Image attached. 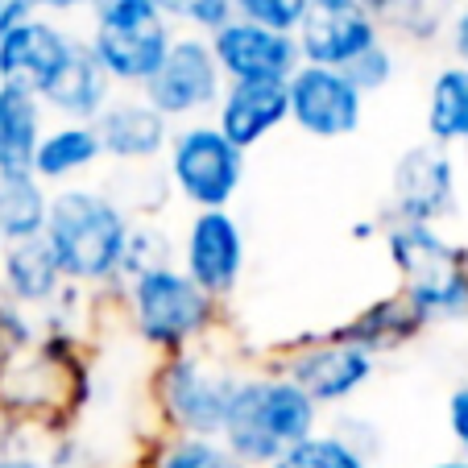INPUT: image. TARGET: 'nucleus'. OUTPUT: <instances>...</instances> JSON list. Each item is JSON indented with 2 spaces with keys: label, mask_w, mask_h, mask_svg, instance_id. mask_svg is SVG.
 Here are the masks:
<instances>
[{
  "label": "nucleus",
  "mask_w": 468,
  "mask_h": 468,
  "mask_svg": "<svg viewBox=\"0 0 468 468\" xmlns=\"http://www.w3.org/2000/svg\"><path fill=\"white\" fill-rule=\"evenodd\" d=\"M443 42H448L452 62H460V67H468V0H460V9L452 13L448 29H443Z\"/></svg>",
  "instance_id": "nucleus-34"
},
{
  "label": "nucleus",
  "mask_w": 468,
  "mask_h": 468,
  "mask_svg": "<svg viewBox=\"0 0 468 468\" xmlns=\"http://www.w3.org/2000/svg\"><path fill=\"white\" fill-rule=\"evenodd\" d=\"M427 332H431V324H427V319L419 315V311L410 307V303L402 299L398 291H389L386 299L361 307L353 319H345V324L327 327V336L348 340V345L365 348V353H373V356L398 353V348H407V345H415V340H423Z\"/></svg>",
  "instance_id": "nucleus-18"
},
{
  "label": "nucleus",
  "mask_w": 468,
  "mask_h": 468,
  "mask_svg": "<svg viewBox=\"0 0 468 468\" xmlns=\"http://www.w3.org/2000/svg\"><path fill=\"white\" fill-rule=\"evenodd\" d=\"M381 37L386 29L361 0H311L294 29L299 58L311 67H332V71H345L348 62L361 58Z\"/></svg>",
  "instance_id": "nucleus-13"
},
{
  "label": "nucleus",
  "mask_w": 468,
  "mask_h": 468,
  "mask_svg": "<svg viewBox=\"0 0 468 468\" xmlns=\"http://www.w3.org/2000/svg\"><path fill=\"white\" fill-rule=\"evenodd\" d=\"M175 34L178 29L162 17L154 0H104L91 9L83 42L100 58L116 91H142L162 67Z\"/></svg>",
  "instance_id": "nucleus-6"
},
{
  "label": "nucleus",
  "mask_w": 468,
  "mask_h": 468,
  "mask_svg": "<svg viewBox=\"0 0 468 468\" xmlns=\"http://www.w3.org/2000/svg\"><path fill=\"white\" fill-rule=\"evenodd\" d=\"M96 5H104V0H96ZM96 5H91V9H96Z\"/></svg>",
  "instance_id": "nucleus-41"
},
{
  "label": "nucleus",
  "mask_w": 468,
  "mask_h": 468,
  "mask_svg": "<svg viewBox=\"0 0 468 468\" xmlns=\"http://www.w3.org/2000/svg\"><path fill=\"white\" fill-rule=\"evenodd\" d=\"M158 13L178 34H216L224 21H232V0H154Z\"/></svg>",
  "instance_id": "nucleus-29"
},
{
  "label": "nucleus",
  "mask_w": 468,
  "mask_h": 468,
  "mask_svg": "<svg viewBox=\"0 0 468 468\" xmlns=\"http://www.w3.org/2000/svg\"><path fill=\"white\" fill-rule=\"evenodd\" d=\"M291 121L286 83H224V96L212 112V124L240 154L257 150Z\"/></svg>",
  "instance_id": "nucleus-17"
},
{
  "label": "nucleus",
  "mask_w": 468,
  "mask_h": 468,
  "mask_svg": "<svg viewBox=\"0 0 468 468\" xmlns=\"http://www.w3.org/2000/svg\"><path fill=\"white\" fill-rule=\"evenodd\" d=\"M245 365L237 356H224L216 340H204L183 353H170L154 365L150 394L166 435H204L220 440L229 402L237 394V381Z\"/></svg>",
  "instance_id": "nucleus-4"
},
{
  "label": "nucleus",
  "mask_w": 468,
  "mask_h": 468,
  "mask_svg": "<svg viewBox=\"0 0 468 468\" xmlns=\"http://www.w3.org/2000/svg\"><path fill=\"white\" fill-rule=\"evenodd\" d=\"M62 286H67V278H62L58 261H54L50 245L42 237L5 245V253H0V294L9 303L42 315V311L54 307Z\"/></svg>",
  "instance_id": "nucleus-20"
},
{
  "label": "nucleus",
  "mask_w": 468,
  "mask_h": 468,
  "mask_svg": "<svg viewBox=\"0 0 468 468\" xmlns=\"http://www.w3.org/2000/svg\"><path fill=\"white\" fill-rule=\"evenodd\" d=\"M166 183L195 212H229L245 186V158L212 121H191L170 133Z\"/></svg>",
  "instance_id": "nucleus-7"
},
{
  "label": "nucleus",
  "mask_w": 468,
  "mask_h": 468,
  "mask_svg": "<svg viewBox=\"0 0 468 468\" xmlns=\"http://www.w3.org/2000/svg\"><path fill=\"white\" fill-rule=\"evenodd\" d=\"M26 17H34V5L29 0H0V42L9 29H17Z\"/></svg>",
  "instance_id": "nucleus-36"
},
{
  "label": "nucleus",
  "mask_w": 468,
  "mask_h": 468,
  "mask_svg": "<svg viewBox=\"0 0 468 468\" xmlns=\"http://www.w3.org/2000/svg\"><path fill=\"white\" fill-rule=\"evenodd\" d=\"M0 468H46L37 452H0Z\"/></svg>",
  "instance_id": "nucleus-37"
},
{
  "label": "nucleus",
  "mask_w": 468,
  "mask_h": 468,
  "mask_svg": "<svg viewBox=\"0 0 468 468\" xmlns=\"http://www.w3.org/2000/svg\"><path fill=\"white\" fill-rule=\"evenodd\" d=\"M423 129L427 142L443 150H468V67L443 62L427 83L423 104Z\"/></svg>",
  "instance_id": "nucleus-22"
},
{
  "label": "nucleus",
  "mask_w": 468,
  "mask_h": 468,
  "mask_svg": "<svg viewBox=\"0 0 468 468\" xmlns=\"http://www.w3.org/2000/svg\"><path fill=\"white\" fill-rule=\"evenodd\" d=\"M319 419L324 410L294 381H286L270 365H257V369L240 373L220 427V443L240 464L270 468L286 448L319 431Z\"/></svg>",
  "instance_id": "nucleus-2"
},
{
  "label": "nucleus",
  "mask_w": 468,
  "mask_h": 468,
  "mask_svg": "<svg viewBox=\"0 0 468 468\" xmlns=\"http://www.w3.org/2000/svg\"><path fill=\"white\" fill-rule=\"evenodd\" d=\"M386 257L394 265V291L431 327L468 324V253L464 240L427 224H386Z\"/></svg>",
  "instance_id": "nucleus-3"
},
{
  "label": "nucleus",
  "mask_w": 468,
  "mask_h": 468,
  "mask_svg": "<svg viewBox=\"0 0 468 468\" xmlns=\"http://www.w3.org/2000/svg\"><path fill=\"white\" fill-rule=\"evenodd\" d=\"M129 232H133V212L112 191L83 183L50 191L42 240L50 245L62 278L80 286V291H112L121 282Z\"/></svg>",
  "instance_id": "nucleus-1"
},
{
  "label": "nucleus",
  "mask_w": 468,
  "mask_h": 468,
  "mask_svg": "<svg viewBox=\"0 0 468 468\" xmlns=\"http://www.w3.org/2000/svg\"><path fill=\"white\" fill-rule=\"evenodd\" d=\"M100 162H104V150H100V137L91 124L54 121V124H46L42 142H37L29 175L37 183H46L50 191H58V186H71L75 178L91 175Z\"/></svg>",
  "instance_id": "nucleus-21"
},
{
  "label": "nucleus",
  "mask_w": 468,
  "mask_h": 468,
  "mask_svg": "<svg viewBox=\"0 0 468 468\" xmlns=\"http://www.w3.org/2000/svg\"><path fill=\"white\" fill-rule=\"evenodd\" d=\"M443 419H448V435H452V443H456V456L468 460V381L452 386Z\"/></svg>",
  "instance_id": "nucleus-33"
},
{
  "label": "nucleus",
  "mask_w": 468,
  "mask_h": 468,
  "mask_svg": "<svg viewBox=\"0 0 468 468\" xmlns=\"http://www.w3.org/2000/svg\"><path fill=\"white\" fill-rule=\"evenodd\" d=\"M80 37L83 34H71L62 21L42 17V13L26 17L0 42V88H17L42 100V91L58 80V71L75 54Z\"/></svg>",
  "instance_id": "nucleus-15"
},
{
  "label": "nucleus",
  "mask_w": 468,
  "mask_h": 468,
  "mask_svg": "<svg viewBox=\"0 0 468 468\" xmlns=\"http://www.w3.org/2000/svg\"><path fill=\"white\" fill-rule=\"evenodd\" d=\"M270 369L294 381L319 410H345L378 378V356L319 332V336L291 340L286 348H278Z\"/></svg>",
  "instance_id": "nucleus-8"
},
{
  "label": "nucleus",
  "mask_w": 468,
  "mask_h": 468,
  "mask_svg": "<svg viewBox=\"0 0 468 468\" xmlns=\"http://www.w3.org/2000/svg\"><path fill=\"white\" fill-rule=\"evenodd\" d=\"M175 261H178V245L170 240V232H162L158 224L133 220L124 261H121V282L133 274H145V270H158V265H175Z\"/></svg>",
  "instance_id": "nucleus-28"
},
{
  "label": "nucleus",
  "mask_w": 468,
  "mask_h": 468,
  "mask_svg": "<svg viewBox=\"0 0 468 468\" xmlns=\"http://www.w3.org/2000/svg\"><path fill=\"white\" fill-rule=\"evenodd\" d=\"M224 83H286L303 67L294 34L253 26V21H224L216 34H207Z\"/></svg>",
  "instance_id": "nucleus-14"
},
{
  "label": "nucleus",
  "mask_w": 468,
  "mask_h": 468,
  "mask_svg": "<svg viewBox=\"0 0 468 468\" xmlns=\"http://www.w3.org/2000/svg\"><path fill=\"white\" fill-rule=\"evenodd\" d=\"M389 42H440L460 0H361Z\"/></svg>",
  "instance_id": "nucleus-24"
},
{
  "label": "nucleus",
  "mask_w": 468,
  "mask_h": 468,
  "mask_svg": "<svg viewBox=\"0 0 468 468\" xmlns=\"http://www.w3.org/2000/svg\"><path fill=\"white\" fill-rule=\"evenodd\" d=\"M270 468H373L361 452H353L332 427H319L294 448H286Z\"/></svg>",
  "instance_id": "nucleus-26"
},
{
  "label": "nucleus",
  "mask_w": 468,
  "mask_h": 468,
  "mask_svg": "<svg viewBox=\"0 0 468 468\" xmlns=\"http://www.w3.org/2000/svg\"><path fill=\"white\" fill-rule=\"evenodd\" d=\"M46 212H50V186L37 183L29 170H0V240L17 245V240H34L46 229Z\"/></svg>",
  "instance_id": "nucleus-25"
},
{
  "label": "nucleus",
  "mask_w": 468,
  "mask_h": 468,
  "mask_svg": "<svg viewBox=\"0 0 468 468\" xmlns=\"http://www.w3.org/2000/svg\"><path fill=\"white\" fill-rule=\"evenodd\" d=\"M150 468H249V464H240L220 440H204V435H162L150 456Z\"/></svg>",
  "instance_id": "nucleus-27"
},
{
  "label": "nucleus",
  "mask_w": 468,
  "mask_h": 468,
  "mask_svg": "<svg viewBox=\"0 0 468 468\" xmlns=\"http://www.w3.org/2000/svg\"><path fill=\"white\" fill-rule=\"evenodd\" d=\"M286 108H291V124L307 133L311 142L353 137L365 121V96L348 83V75L311 62H303L286 80Z\"/></svg>",
  "instance_id": "nucleus-12"
},
{
  "label": "nucleus",
  "mask_w": 468,
  "mask_h": 468,
  "mask_svg": "<svg viewBox=\"0 0 468 468\" xmlns=\"http://www.w3.org/2000/svg\"><path fill=\"white\" fill-rule=\"evenodd\" d=\"M245 229L229 212H195L178 240V270L191 278L207 299L224 303L237 294L240 278H245Z\"/></svg>",
  "instance_id": "nucleus-11"
},
{
  "label": "nucleus",
  "mask_w": 468,
  "mask_h": 468,
  "mask_svg": "<svg viewBox=\"0 0 468 468\" xmlns=\"http://www.w3.org/2000/svg\"><path fill=\"white\" fill-rule=\"evenodd\" d=\"M464 253H468V237H464Z\"/></svg>",
  "instance_id": "nucleus-39"
},
{
  "label": "nucleus",
  "mask_w": 468,
  "mask_h": 468,
  "mask_svg": "<svg viewBox=\"0 0 468 468\" xmlns=\"http://www.w3.org/2000/svg\"><path fill=\"white\" fill-rule=\"evenodd\" d=\"M332 431H336L353 452H361V456L369 460V464L381 456V448H386V440H381V427L373 423V419L348 415V410H340V415L332 419Z\"/></svg>",
  "instance_id": "nucleus-32"
},
{
  "label": "nucleus",
  "mask_w": 468,
  "mask_h": 468,
  "mask_svg": "<svg viewBox=\"0 0 468 468\" xmlns=\"http://www.w3.org/2000/svg\"><path fill=\"white\" fill-rule=\"evenodd\" d=\"M0 253H5V240H0Z\"/></svg>",
  "instance_id": "nucleus-40"
},
{
  "label": "nucleus",
  "mask_w": 468,
  "mask_h": 468,
  "mask_svg": "<svg viewBox=\"0 0 468 468\" xmlns=\"http://www.w3.org/2000/svg\"><path fill=\"white\" fill-rule=\"evenodd\" d=\"M34 5V13H42V17H75V13H91V5L96 0H29Z\"/></svg>",
  "instance_id": "nucleus-35"
},
{
  "label": "nucleus",
  "mask_w": 468,
  "mask_h": 468,
  "mask_svg": "<svg viewBox=\"0 0 468 468\" xmlns=\"http://www.w3.org/2000/svg\"><path fill=\"white\" fill-rule=\"evenodd\" d=\"M46 124H50V116H46L42 100L17 88H0V170L5 175L34 166V150L42 142Z\"/></svg>",
  "instance_id": "nucleus-23"
},
{
  "label": "nucleus",
  "mask_w": 468,
  "mask_h": 468,
  "mask_svg": "<svg viewBox=\"0 0 468 468\" xmlns=\"http://www.w3.org/2000/svg\"><path fill=\"white\" fill-rule=\"evenodd\" d=\"M427 468H468V460H460V456H448V460H435V464H427Z\"/></svg>",
  "instance_id": "nucleus-38"
},
{
  "label": "nucleus",
  "mask_w": 468,
  "mask_h": 468,
  "mask_svg": "<svg viewBox=\"0 0 468 468\" xmlns=\"http://www.w3.org/2000/svg\"><path fill=\"white\" fill-rule=\"evenodd\" d=\"M398 71H402V67H398V42H389V37H381L378 46H369L361 58H353L345 67L348 83H353L365 100L378 96V91H386L389 83L398 80Z\"/></svg>",
  "instance_id": "nucleus-30"
},
{
  "label": "nucleus",
  "mask_w": 468,
  "mask_h": 468,
  "mask_svg": "<svg viewBox=\"0 0 468 468\" xmlns=\"http://www.w3.org/2000/svg\"><path fill=\"white\" fill-rule=\"evenodd\" d=\"M142 96L166 116L170 124H191V121H212L216 104L224 96V75L216 67V54L207 37L199 34H175L162 67L154 80L142 88Z\"/></svg>",
  "instance_id": "nucleus-10"
},
{
  "label": "nucleus",
  "mask_w": 468,
  "mask_h": 468,
  "mask_svg": "<svg viewBox=\"0 0 468 468\" xmlns=\"http://www.w3.org/2000/svg\"><path fill=\"white\" fill-rule=\"evenodd\" d=\"M311 0H232V17L253 21V26L278 29V34H294L307 13Z\"/></svg>",
  "instance_id": "nucleus-31"
},
{
  "label": "nucleus",
  "mask_w": 468,
  "mask_h": 468,
  "mask_svg": "<svg viewBox=\"0 0 468 468\" xmlns=\"http://www.w3.org/2000/svg\"><path fill=\"white\" fill-rule=\"evenodd\" d=\"M100 137V150L108 162L121 166H150L166 154L175 124L142 96V91H116L108 108L91 121Z\"/></svg>",
  "instance_id": "nucleus-16"
},
{
  "label": "nucleus",
  "mask_w": 468,
  "mask_h": 468,
  "mask_svg": "<svg viewBox=\"0 0 468 468\" xmlns=\"http://www.w3.org/2000/svg\"><path fill=\"white\" fill-rule=\"evenodd\" d=\"M121 294L124 319H129L133 336L145 348H154L158 356L183 353L204 340L216 336L220 327V303L207 299L199 286L175 265H158L145 274H133L124 282L112 286Z\"/></svg>",
  "instance_id": "nucleus-5"
},
{
  "label": "nucleus",
  "mask_w": 468,
  "mask_h": 468,
  "mask_svg": "<svg viewBox=\"0 0 468 468\" xmlns=\"http://www.w3.org/2000/svg\"><path fill=\"white\" fill-rule=\"evenodd\" d=\"M460 207V170L456 154L443 145L419 142L407 154H398L386 186V224H427L443 229Z\"/></svg>",
  "instance_id": "nucleus-9"
},
{
  "label": "nucleus",
  "mask_w": 468,
  "mask_h": 468,
  "mask_svg": "<svg viewBox=\"0 0 468 468\" xmlns=\"http://www.w3.org/2000/svg\"><path fill=\"white\" fill-rule=\"evenodd\" d=\"M112 96H116V83L108 80V71L100 67V58L80 37V46H75V54L58 71V80L42 91V108H46V116H54V121L91 124L108 108Z\"/></svg>",
  "instance_id": "nucleus-19"
}]
</instances>
